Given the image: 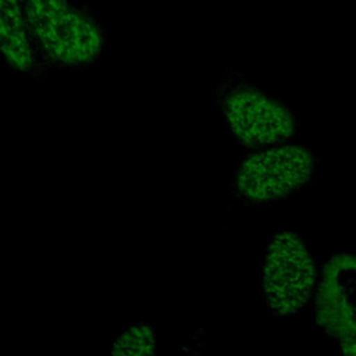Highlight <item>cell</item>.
I'll return each mask as SVG.
<instances>
[{
	"label": "cell",
	"instance_id": "277c9868",
	"mask_svg": "<svg viewBox=\"0 0 356 356\" xmlns=\"http://www.w3.org/2000/svg\"><path fill=\"white\" fill-rule=\"evenodd\" d=\"M222 113L232 135L248 146H264L293 136L296 118L278 100L246 85L222 90Z\"/></svg>",
	"mask_w": 356,
	"mask_h": 356
},
{
	"label": "cell",
	"instance_id": "52a82bcc",
	"mask_svg": "<svg viewBox=\"0 0 356 356\" xmlns=\"http://www.w3.org/2000/svg\"><path fill=\"white\" fill-rule=\"evenodd\" d=\"M156 350L154 328L150 324L139 323L118 335L113 343L111 355H153Z\"/></svg>",
	"mask_w": 356,
	"mask_h": 356
},
{
	"label": "cell",
	"instance_id": "8992f818",
	"mask_svg": "<svg viewBox=\"0 0 356 356\" xmlns=\"http://www.w3.org/2000/svg\"><path fill=\"white\" fill-rule=\"evenodd\" d=\"M1 50L7 63L28 74H35L39 70L35 51L31 46L25 22L19 11L17 0H1Z\"/></svg>",
	"mask_w": 356,
	"mask_h": 356
},
{
	"label": "cell",
	"instance_id": "5b68a950",
	"mask_svg": "<svg viewBox=\"0 0 356 356\" xmlns=\"http://www.w3.org/2000/svg\"><path fill=\"white\" fill-rule=\"evenodd\" d=\"M316 323L339 341L356 337V256L338 253L324 266L316 293Z\"/></svg>",
	"mask_w": 356,
	"mask_h": 356
},
{
	"label": "cell",
	"instance_id": "7a4b0ae2",
	"mask_svg": "<svg viewBox=\"0 0 356 356\" xmlns=\"http://www.w3.org/2000/svg\"><path fill=\"white\" fill-rule=\"evenodd\" d=\"M317 278L316 261L303 241L293 232L271 239L261 270V293L274 316L298 313L313 295Z\"/></svg>",
	"mask_w": 356,
	"mask_h": 356
},
{
	"label": "cell",
	"instance_id": "ba28073f",
	"mask_svg": "<svg viewBox=\"0 0 356 356\" xmlns=\"http://www.w3.org/2000/svg\"><path fill=\"white\" fill-rule=\"evenodd\" d=\"M341 350L345 355L356 356V337L348 338V339H342L341 341Z\"/></svg>",
	"mask_w": 356,
	"mask_h": 356
},
{
	"label": "cell",
	"instance_id": "3957f363",
	"mask_svg": "<svg viewBox=\"0 0 356 356\" xmlns=\"http://www.w3.org/2000/svg\"><path fill=\"white\" fill-rule=\"evenodd\" d=\"M314 167V154L305 146L267 147L241 163L234 177V188L248 203L278 200L305 186Z\"/></svg>",
	"mask_w": 356,
	"mask_h": 356
},
{
	"label": "cell",
	"instance_id": "6da1fadb",
	"mask_svg": "<svg viewBox=\"0 0 356 356\" xmlns=\"http://www.w3.org/2000/svg\"><path fill=\"white\" fill-rule=\"evenodd\" d=\"M25 18L43 54L58 65L85 67L102 51L96 25L65 0H25Z\"/></svg>",
	"mask_w": 356,
	"mask_h": 356
}]
</instances>
